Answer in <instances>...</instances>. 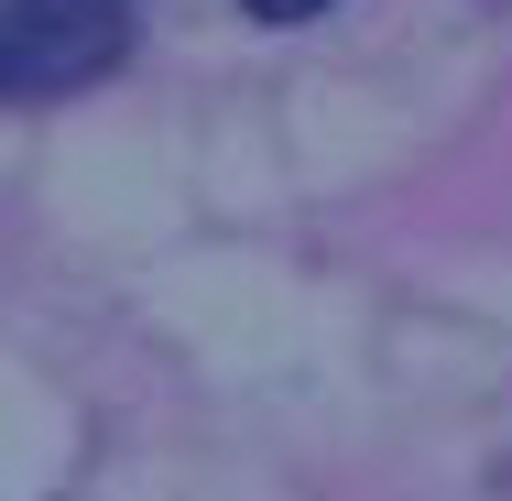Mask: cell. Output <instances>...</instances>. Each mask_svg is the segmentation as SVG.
I'll use <instances>...</instances> for the list:
<instances>
[{
    "instance_id": "obj_2",
    "label": "cell",
    "mask_w": 512,
    "mask_h": 501,
    "mask_svg": "<svg viewBox=\"0 0 512 501\" xmlns=\"http://www.w3.org/2000/svg\"><path fill=\"white\" fill-rule=\"evenodd\" d=\"M240 11H251V22H273V33H295V22H316L327 0H240Z\"/></svg>"
},
{
    "instance_id": "obj_1",
    "label": "cell",
    "mask_w": 512,
    "mask_h": 501,
    "mask_svg": "<svg viewBox=\"0 0 512 501\" xmlns=\"http://www.w3.org/2000/svg\"><path fill=\"white\" fill-rule=\"evenodd\" d=\"M120 44H131L120 0H0V109L99 88L120 66Z\"/></svg>"
}]
</instances>
